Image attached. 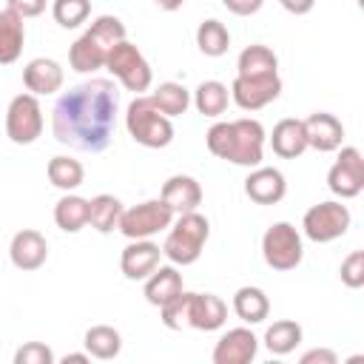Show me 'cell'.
Here are the masks:
<instances>
[{
    "label": "cell",
    "mask_w": 364,
    "mask_h": 364,
    "mask_svg": "<svg viewBox=\"0 0 364 364\" xmlns=\"http://www.w3.org/2000/svg\"><path fill=\"white\" fill-rule=\"evenodd\" d=\"M233 313L245 324H259V321H264L270 316V299H267V293L262 287L245 284V287H239L233 293Z\"/></svg>",
    "instance_id": "23"
},
{
    "label": "cell",
    "mask_w": 364,
    "mask_h": 364,
    "mask_svg": "<svg viewBox=\"0 0 364 364\" xmlns=\"http://www.w3.org/2000/svg\"><path fill=\"white\" fill-rule=\"evenodd\" d=\"M228 321V304L213 293H191L188 304V327L210 333Z\"/></svg>",
    "instance_id": "18"
},
{
    "label": "cell",
    "mask_w": 364,
    "mask_h": 364,
    "mask_svg": "<svg viewBox=\"0 0 364 364\" xmlns=\"http://www.w3.org/2000/svg\"><path fill=\"white\" fill-rule=\"evenodd\" d=\"M9 259L17 270H40L48 259V242L40 230L34 228H23L11 236L9 245Z\"/></svg>",
    "instance_id": "12"
},
{
    "label": "cell",
    "mask_w": 364,
    "mask_h": 364,
    "mask_svg": "<svg viewBox=\"0 0 364 364\" xmlns=\"http://www.w3.org/2000/svg\"><path fill=\"white\" fill-rule=\"evenodd\" d=\"M182 290H185L182 287V273L176 270V264H159L145 279V301L154 304V307H162L165 301H171Z\"/></svg>",
    "instance_id": "21"
},
{
    "label": "cell",
    "mask_w": 364,
    "mask_h": 364,
    "mask_svg": "<svg viewBox=\"0 0 364 364\" xmlns=\"http://www.w3.org/2000/svg\"><path fill=\"white\" fill-rule=\"evenodd\" d=\"M122 216V202L111 193H97L94 199H88V225L97 233H111L117 228Z\"/></svg>",
    "instance_id": "29"
},
{
    "label": "cell",
    "mask_w": 364,
    "mask_h": 364,
    "mask_svg": "<svg viewBox=\"0 0 364 364\" xmlns=\"http://www.w3.org/2000/svg\"><path fill=\"white\" fill-rule=\"evenodd\" d=\"M14 364H54V353L43 341H26L14 353Z\"/></svg>",
    "instance_id": "38"
},
{
    "label": "cell",
    "mask_w": 364,
    "mask_h": 364,
    "mask_svg": "<svg viewBox=\"0 0 364 364\" xmlns=\"http://www.w3.org/2000/svg\"><path fill=\"white\" fill-rule=\"evenodd\" d=\"M245 193L250 196V202L256 205H276L284 199L287 193V182L284 173L279 168H267V165H256L247 179H245Z\"/></svg>",
    "instance_id": "16"
},
{
    "label": "cell",
    "mask_w": 364,
    "mask_h": 364,
    "mask_svg": "<svg viewBox=\"0 0 364 364\" xmlns=\"http://www.w3.org/2000/svg\"><path fill=\"white\" fill-rule=\"evenodd\" d=\"M208 236H210V225L199 210L179 213L176 225L168 230V236L162 242V256L176 267L193 264L202 256V247H205Z\"/></svg>",
    "instance_id": "3"
},
{
    "label": "cell",
    "mask_w": 364,
    "mask_h": 364,
    "mask_svg": "<svg viewBox=\"0 0 364 364\" xmlns=\"http://www.w3.org/2000/svg\"><path fill=\"white\" fill-rule=\"evenodd\" d=\"M117 111H119V94L111 80L80 82L68 88L51 111L54 139L74 151L100 154L114 139Z\"/></svg>",
    "instance_id": "1"
},
{
    "label": "cell",
    "mask_w": 364,
    "mask_h": 364,
    "mask_svg": "<svg viewBox=\"0 0 364 364\" xmlns=\"http://www.w3.org/2000/svg\"><path fill=\"white\" fill-rule=\"evenodd\" d=\"M54 222L60 230L65 233H77L88 225V199L77 196V193H65L57 199L54 205Z\"/></svg>",
    "instance_id": "26"
},
{
    "label": "cell",
    "mask_w": 364,
    "mask_h": 364,
    "mask_svg": "<svg viewBox=\"0 0 364 364\" xmlns=\"http://www.w3.org/2000/svg\"><path fill=\"white\" fill-rule=\"evenodd\" d=\"M82 344H85V353H88L91 358L111 361V358H117L119 350H122V336H119V330L111 327V324H94V327L85 330Z\"/></svg>",
    "instance_id": "24"
},
{
    "label": "cell",
    "mask_w": 364,
    "mask_h": 364,
    "mask_svg": "<svg viewBox=\"0 0 364 364\" xmlns=\"http://www.w3.org/2000/svg\"><path fill=\"white\" fill-rule=\"evenodd\" d=\"M338 276H341V282H344L350 290L364 287V250H353V253L341 262Z\"/></svg>",
    "instance_id": "37"
},
{
    "label": "cell",
    "mask_w": 364,
    "mask_h": 364,
    "mask_svg": "<svg viewBox=\"0 0 364 364\" xmlns=\"http://www.w3.org/2000/svg\"><path fill=\"white\" fill-rule=\"evenodd\" d=\"M301 122H304V134H307V148H313L318 154H330V151L341 148L344 125H341V119L336 114L316 111Z\"/></svg>",
    "instance_id": "15"
},
{
    "label": "cell",
    "mask_w": 364,
    "mask_h": 364,
    "mask_svg": "<svg viewBox=\"0 0 364 364\" xmlns=\"http://www.w3.org/2000/svg\"><path fill=\"white\" fill-rule=\"evenodd\" d=\"M301 364H338V355L327 347H316V350H307L301 358Z\"/></svg>",
    "instance_id": "41"
},
{
    "label": "cell",
    "mask_w": 364,
    "mask_h": 364,
    "mask_svg": "<svg viewBox=\"0 0 364 364\" xmlns=\"http://www.w3.org/2000/svg\"><path fill=\"white\" fill-rule=\"evenodd\" d=\"M23 82H26L28 94L48 97L63 88V65L51 57H34L23 68Z\"/></svg>",
    "instance_id": "17"
},
{
    "label": "cell",
    "mask_w": 364,
    "mask_h": 364,
    "mask_svg": "<svg viewBox=\"0 0 364 364\" xmlns=\"http://www.w3.org/2000/svg\"><path fill=\"white\" fill-rule=\"evenodd\" d=\"M264 128L259 119L242 117L230 122H213L205 134V145L213 156L242 165V168H256L264 159Z\"/></svg>",
    "instance_id": "2"
},
{
    "label": "cell",
    "mask_w": 364,
    "mask_h": 364,
    "mask_svg": "<svg viewBox=\"0 0 364 364\" xmlns=\"http://www.w3.org/2000/svg\"><path fill=\"white\" fill-rule=\"evenodd\" d=\"M259 338L253 336L250 327H233L228 330L216 347H213V364H250L256 358Z\"/></svg>",
    "instance_id": "14"
},
{
    "label": "cell",
    "mask_w": 364,
    "mask_h": 364,
    "mask_svg": "<svg viewBox=\"0 0 364 364\" xmlns=\"http://www.w3.org/2000/svg\"><path fill=\"white\" fill-rule=\"evenodd\" d=\"M151 102L165 114V117H182L191 105V91L182 82H159L156 91L151 94Z\"/></svg>",
    "instance_id": "31"
},
{
    "label": "cell",
    "mask_w": 364,
    "mask_h": 364,
    "mask_svg": "<svg viewBox=\"0 0 364 364\" xmlns=\"http://www.w3.org/2000/svg\"><path fill=\"white\" fill-rule=\"evenodd\" d=\"M105 68H108L128 91H134V94H142V91L151 88L154 71H151L145 54H142L134 43H128V40H122V43H117V46L111 48V54H108V60H105Z\"/></svg>",
    "instance_id": "5"
},
{
    "label": "cell",
    "mask_w": 364,
    "mask_h": 364,
    "mask_svg": "<svg viewBox=\"0 0 364 364\" xmlns=\"http://www.w3.org/2000/svg\"><path fill=\"white\" fill-rule=\"evenodd\" d=\"M279 3H282V9H284V11H290V14H296V17L310 14V11H313V6H316V0H279Z\"/></svg>",
    "instance_id": "42"
},
{
    "label": "cell",
    "mask_w": 364,
    "mask_h": 364,
    "mask_svg": "<svg viewBox=\"0 0 364 364\" xmlns=\"http://www.w3.org/2000/svg\"><path fill=\"white\" fill-rule=\"evenodd\" d=\"M46 173H48V182L65 193L77 191L85 179V168L80 159H71V156H51L48 165H46Z\"/></svg>",
    "instance_id": "28"
},
{
    "label": "cell",
    "mask_w": 364,
    "mask_h": 364,
    "mask_svg": "<svg viewBox=\"0 0 364 364\" xmlns=\"http://www.w3.org/2000/svg\"><path fill=\"white\" fill-rule=\"evenodd\" d=\"M262 256H264L267 267H273V270H293V267H299L301 256H304L301 233L290 222L270 225L264 230V236H262Z\"/></svg>",
    "instance_id": "8"
},
{
    "label": "cell",
    "mask_w": 364,
    "mask_h": 364,
    "mask_svg": "<svg viewBox=\"0 0 364 364\" xmlns=\"http://www.w3.org/2000/svg\"><path fill=\"white\" fill-rule=\"evenodd\" d=\"M188 304H191V293H188V290H182L179 296H173L171 301H165V304L159 307L162 324H165L168 330H182V327H188Z\"/></svg>",
    "instance_id": "36"
},
{
    "label": "cell",
    "mask_w": 364,
    "mask_h": 364,
    "mask_svg": "<svg viewBox=\"0 0 364 364\" xmlns=\"http://www.w3.org/2000/svg\"><path fill=\"white\" fill-rule=\"evenodd\" d=\"M91 14V0H54L51 3V17L63 28H77L88 20Z\"/></svg>",
    "instance_id": "35"
},
{
    "label": "cell",
    "mask_w": 364,
    "mask_h": 364,
    "mask_svg": "<svg viewBox=\"0 0 364 364\" xmlns=\"http://www.w3.org/2000/svg\"><path fill=\"white\" fill-rule=\"evenodd\" d=\"M171 222H173V210L162 199H148L134 208H122L117 230L125 239H151L154 233L171 228Z\"/></svg>",
    "instance_id": "6"
},
{
    "label": "cell",
    "mask_w": 364,
    "mask_h": 364,
    "mask_svg": "<svg viewBox=\"0 0 364 364\" xmlns=\"http://www.w3.org/2000/svg\"><path fill=\"white\" fill-rule=\"evenodd\" d=\"M196 46L205 57H222L230 48V31L219 20H202L196 28Z\"/></svg>",
    "instance_id": "32"
},
{
    "label": "cell",
    "mask_w": 364,
    "mask_h": 364,
    "mask_svg": "<svg viewBox=\"0 0 364 364\" xmlns=\"http://www.w3.org/2000/svg\"><path fill=\"white\" fill-rule=\"evenodd\" d=\"M350 222H353L350 208L341 205V202H336V199H330V202H318V205H313V208L304 213V219H301V230H304V236H307L310 242H316V245H327V242L341 239V236L347 233Z\"/></svg>",
    "instance_id": "7"
},
{
    "label": "cell",
    "mask_w": 364,
    "mask_h": 364,
    "mask_svg": "<svg viewBox=\"0 0 364 364\" xmlns=\"http://www.w3.org/2000/svg\"><path fill=\"white\" fill-rule=\"evenodd\" d=\"M222 3H225L228 11H233L239 17H250L264 6V0H222Z\"/></svg>",
    "instance_id": "40"
},
{
    "label": "cell",
    "mask_w": 364,
    "mask_h": 364,
    "mask_svg": "<svg viewBox=\"0 0 364 364\" xmlns=\"http://www.w3.org/2000/svg\"><path fill=\"white\" fill-rule=\"evenodd\" d=\"M85 37H88L94 46H100L105 54H111V48L125 40V26H122V20L114 17V14H100V17L91 23V28L85 31Z\"/></svg>",
    "instance_id": "34"
},
{
    "label": "cell",
    "mask_w": 364,
    "mask_h": 364,
    "mask_svg": "<svg viewBox=\"0 0 364 364\" xmlns=\"http://www.w3.org/2000/svg\"><path fill=\"white\" fill-rule=\"evenodd\" d=\"M159 199L173 213H188V210H196L202 205V185L188 173H173L165 179Z\"/></svg>",
    "instance_id": "19"
},
{
    "label": "cell",
    "mask_w": 364,
    "mask_h": 364,
    "mask_svg": "<svg viewBox=\"0 0 364 364\" xmlns=\"http://www.w3.org/2000/svg\"><path fill=\"white\" fill-rule=\"evenodd\" d=\"M6 9L17 11L23 20H28V17H40L46 11V0H6Z\"/></svg>",
    "instance_id": "39"
},
{
    "label": "cell",
    "mask_w": 364,
    "mask_h": 364,
    "mask_svg": "<svg viewBox=\"0 0 364 364\" xmlns=\"http://www.w3.org/2000/svg\"><path fill=\"white\" fill-rule=\"evenodd\" d=\"M154 3H156L162 11H176V9H182L185 0H154Z\"/></svg>",
    "instance_id": "44"
},
{
    "label": "cell",
    "mask_w": 364,
    "mask_h": 364,
    "mask_svg": "<svg viewBox=\"0 0 364 364\" xmlns=\"http://www.w3.org/2000/svg\"><path fill=\"white\" fill-rule=\"evenodd\" d=\"M270 145H273V154L282 156V159H296L307 151V134H304V122L301 119H279L273 125V134H270Z\"/></svg>",
    "instance_id": "20"
},
{
    "label": "cell",
    "mask_w": 364,
    "mask_h": 364,
    "mask_svg": "<svg viewBox=\"0 0 364 364\" xmlns=\"http://www.w3.org/2000/svg\"><path fill=\"white\" fill-rule=\"evenodd\" d=\"M301 344V324H296L293 318H279L267 327L264 333V347L273 355H287Z\"/></svg>",
    "instance_id": "30"
},
{
    "label": "cell",
    "mask_w": 364,
    "mask_h": 364,
    "mask_svg": "<svg viewBox=\"0 0 364 364\" xmlns=\"http://www.w3.org/2000/svg\"><path fill=\"white\" fill-rule=\"evenodd\" d=\"M228 102H230V91H228V85L225 82H219V80H205V82H199V88L193 91V105H196V111L199 114H205V117H222L225 111H228Z\"/></svg>",
    "instance_id": "27"
},
{
    "label": "cell",
    "mask_w": 364,
    "mask_h": 364,
    "mask_svg": "<svg viewBox=\"0 0 364 364\" xmlns=\"http://www.w3.org/2000/svg\"><path fill=\"white\" fill-rule=\"evenodd\" d=\"M282 94V77L279 74H264V77H239L230 85V100L242 111H259L279 100Z\"/></svg>",
    "instance_id": "11"
},
{
    "label": "cell",
    "mask_w": 364,
    "mask_h": 364,
    "mask_svg": "<svg viewBox=\"0 0 364 364\" xmlns=\"http://www.w3.org/2000/svg\"><path fill=\"white\" fill-rule=\"evenodd\" d=\"M236 74L239 77H264V74H279V57L273 54V48L253 43L247 46L239 60H236Z\"/></svg>",
    "instance_id": "25"
},
{
    "label": "cell",
    "mask_w": 364,
    "mask_h": 364,
    "mask_svg": "<svg viewBox=\"0 0 364 364\" xmlns=\"http://www.w3.org/2000/svg\"><path fill=\"white\" fill-rule=\"evenodd\" d=\"M105 60H108V54H105L100 46H94L85 34L77 37V40L71 43V48H68V63H71V68L80 71V74H91V71H97V68H105Z\"/></svg>",
    "instance_id": "33"
},
{
    "label": "cell",
    "mask_w": 364,
    "mask_h": 364,
    "mask_svg": "<svg viewBox=\"0 0 364 364\" xmlns=\"http://www.w3.org/2000/svg\"><path fill=\"white\" fill-rule=\"evenodd\" d=\"M43 134V108L34 94H17L6 108V136L14 145H31Z\"/></svg>",
    "instance_id": "9"
},
{
    "label": "cell",
    "mask_w": 364,
    "mask_h": 364,
    "mask_svg": "<svg viewBox=\"0 0 364 364\" xmlns=\"http://www.w3.org/2000/svg\"><path fill=\"white\" fill-rule=\"evenodd\" d=\"M26 43V23L17 11L3 9L0 11V65H11L23 54Z\"/></svg>",
    "instance_id": "22"
},
{
    "label": "cell",
    "mask_w": 364,
    "mask_h": 364,
    "mask_svg": "<svg viewBox=\"0 0 364 364\" xmlns=\"http://www.w3.org/2000/svg\"><path fill=\"white\" fill-rule=\"evenodd\" d=\"M159 259H162V247L156 242H151V239H131V245L119 256V270H122L125 279L142 282V279H148L159 267Z\"/></svg>",
    "instance_id": "13"
},
{
    "label": "cell",
    "mask_w": 364,
    "mask_h": 364,
    "mask_svg": "<svg viewBox=\"0 0 364 364\" xmlns=\"http://www.w3.org/2000/svg\"><path fill=\"white\" fill-rule=\"evenodd\" d=\"M60 361H63V364H88L91 355H88V353H65Z\"/></svg>",
    "instance_id": "43"
},
{
    "label": "cell",
    "mask_w": 364,
    "mask_h": 364,
    "mask_svg": "<svg viewBox=\"0 0 364 364\" xmlns=\"http://www.w3.org/2000/svg\"><path fill=\"white\" fill-rule=\"evenodd\" d=\"M125 128H128L131 139L145 145V148H165L173 139L171 117H165L151 102V97H142V94H136L128 102V108H125Z\"/></svg>",
    "instance_id": "4"
},
{
    "label": "cell",
    "mask_w": 364,
    "mask_h": 364,
    "mask_svg": "<svg viewBox=\"0 0 364 364\" xmlns=\"http://www.w3.org/2000/svg\"><path fill=\"white\" fill-rule=\"evenodd\" d=\"M327 188L338 199H353L364 191V156L355 145H344L333 168L327 171Z\"/></svg>",
    "instance_id": "10"
}]
</instances>
